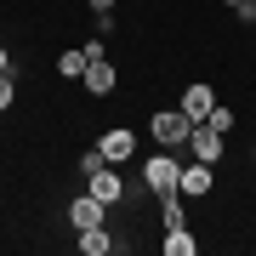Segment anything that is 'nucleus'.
Masks as SVG:
<instances>
[{"instance_id":"obj_7","label":"nucleus","mask_w":256,"mask_h":256,"mask_svg":"<svg viewBox=\"0 0 256 256\" xmlns=\"http://www.w3.org/2000/svg\"><path fill=\"white\" fill-rule=\"evenodd\" d=\"M97 148H102V160H108V165H126V160H131V148H137V137L120 126V131H102Z\"/></svg>"},{"instance_id":"obj_13","label":"nucleus","mask_w":256,"mask_h":256,"mask_svg":"<svg viewBox=\"0 0 256 256\" xmlns=\"http://www.w3.org/2000/svg\"><path fill=\"white\" fill-rule=\"evenodd\" d=\"M160 216H165V228H182V200L176 194H160Z\"/></svg>"},{"instance_id":"obj_6","label":"nucleus","mask_w":256,"mask_h":256,"mask_svg":"<svg viewBox=\"0 0 256 256\" xmlns=\"http://www.w3.org/2000/svg\"><path fill=\"white\" fill-rule=\"evenodd\" d=\"M86 188H92V194H97L102 205H120V200H126V182H120V171H108V165L86 176Z\"/></svg>"},{"instance_id":"obj_16","label":"nucleus","mask_w":256,"mask_h":256,"mask_svg":"<svg viewBox=\"0 0 256 256\" xmlns=\"http://www.w3.org/2000/svg\"><path fill=\"white\" fill-rule=\"evenodd\" d=\"M12 108V74H0V114Z\"/></svg>"},{"instance_id":"obj_5","label":"nucleus","mask_w":256,"mask_h":256,"mask_svg":"<svg viewBox=\"0 0 256 256\" xmlns=\"http://www.w3.org/2000/svg\"><path fill=\"white\" fill-rule=\"evenodd\" d=\"M188 154L205 160V165H216V160H222V131H210L205 120H200V126H194V137H188Z\"/></svg>"},{"instance_id":"obj_18","label":"nucleus","mask_w":256,"mask_h":256,"mask_svg":"<svg viewBox=\"0 0 256 256\" xmlns=\"http://www.w3.org/2000/svg\"><path fill=\"white\" fill-rule=\"evenodd\" d=\"M120 6V0H92V12H114Z\"/></svg>"},{"instance_id":"obj_19","label":"nucleus","mask_w":256,"mask_h":256,"mask_svg":"<svg viewBox=\"0 0 256 256\" xmlns=\"http://www.w3.org/2000/svg\"><path fill=\"white\" fill-rule=\"evenodd\" d=\"M228 6H239V0H228Z\"/></svg>"},{"instance_id":"obj_9","label":"nucleus","mask_w":256,"mask_h":256,"mask_svg":"<svg viewBox=\"0 0 256 256\" xmlns=\"http://www.w3.org/2000/svg\"><path fill=\"white\" fill-rule=\"evenodd\" d=\"M176 194H194V200H210V165H205V160H194L188 171H182V182H176Z\"/></svg>"},{"instance_id":"obj_2","label":"nucleus","mask_w":256,"mask_h":256,"mask_svg":"<svg viewBox=\"0 0 256 256\" xmlns=\"http://www.w3.org/2000/svg\"><path fill=\"white\" fill-rule=\"evenodd\" d=\"M142 182L154 188V194H176V182H182V165L171 160V148H165V154H154L142 165Z\"/></svg>"},{"instance_id":"obj_8","label":"nucleus","mask_w":256,"mask_h":256,"mask_svg":"<svg viewBox=\"0 0 256 256\" xmlns=\"http://www.w3.org/2000/svg\"><path fill=\"white\" fill-rule=\"evenodd\" d=\"M176 108H182V114L194 120V126H200V120H205L210 108H216V92H210V86L200 80V86H188V92H182V102H176Z\"/></svg>"},{"instance_id":"obj_4","label":"nucleus","mask_w":256,"mask_h":256,"mask_svg":"<svg viewBox=\"0 0 256 256\" xmlns=\"http://www.w3.org/2000/svg\"><path fill=\"white\" fill-rule=\"evenodd\" d=\"M80 80H86V92H92V97H108L114 86H120V68L108 63V57H92V63H86V74H80Z\"/></svg>"},{"instance_id":"obj_10","label":"nucleus","mask_w":256,"mask_h":256,"mask_svg":"<svg viewBox=\"0 0 256 256\" xmlns=\"http://www.w3.org/2000/svg\"><path fill=\"white\" fill-rule=\"evenodd\" d=\"M114 245H120V239H114L108 228H86V234H80V250H86V256H108Z\"/></svg>"},{"instance_id":"obj_14","label":"nucleus","mask_w":256,"mask_h":256,"mask_svg":"<svg viewBox=\"0 0 256 256\" xmlns=\"http://www.w3.org/2000/svg\"><path fill=\"white\" fill-rule=\"evenodd\" d=\"M205 126H210V131H222V137H228V131H234V108H228V102H216V108L205 114Z\"/></svg>"},{"instance_id":"obj_17","label":"nucleus","mask_w":256,"mask_h":256,"mask_svg":"<svg viewBox=\"0 0 256 256\" xmlns=\"http://www.w3.org/2000/svg\"><path fill=\"white\" fill-rule=\"evenodd\" d=\"M0 74H12V52L6 46H0Z\"/></svg>"},{"instance_id":"obj_15","label":"nucleus","mask_w":256,"mask_h":256,"mask_svg":"<svg viewBox=\"0 0 256 256\" xmlns=\"http://www.w3.org/2000/svg\"><path fill=\"white\" fill-rule=\"evenodd\" d=\"M102 165H108V160H102V148H86V154H80V171H86V176L102 171Z\"/></svg>"},{"instance_id":"obj_12","label":"nucleus","mask_w":256,"mask_h":256,"mask_svg":"<svg viewBox=\"0 0 256 256\" xmlns=\"http://www.w3.org/2000/svg\"><path fill=\"white\" fill-rule=\"evenodd\" d=\"M86 63H92L86 52H63V57H57V74H63V80H80V74H86Z\"/></svg>"},{"instance_id":"obj_1","label":"nucleus","mask_w":256,"mask_h":256,"mask_svg":"<svg viewBox=\"0 0 256 256\" xmlns=\"http://www.w3.org/2000/svg\"><path fill=\"white\" fill-rule=\"evenodd\" d=\"M148 131H154V142H160V148H188V137H194V120H188L182 108H160Z\"/></svg>"},{"instance_id":"obj_11","label":"nucleus","mask_w":256,"mask_h":256,"mask_svg":"<svg viewBox=\"0 0 256 256\" xmlns=\"http://www.w3.org/2000/svg\"><path fill=\"white\" fill-rule=\"evenodd\" d=\"M194 250H200V239L188 228H165V256H194Z\"/></svg>"},{"instance_id":"obj_3","label":"nucleus","mask_w":256,"mask_h":256,"mask_svg":"<svg viewBox=\"0 0 256 256\" xmlns=\"http://www.w3.org/2000/svg\"><path fill=\"white\" fill-rule=\"evenodd\" d=\"M102 210H108V205H102L92 188H86V194H74V205H68V222H74V234H86V228H102Z\"/></svg>"}]
</instances>
